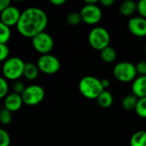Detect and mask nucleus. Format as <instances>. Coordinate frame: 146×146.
Wrapping results in <instances>:
<instances>
[{
	"instance_id": "obj_10",
	"label": "nucleus",
	"mask_w": 146,
	"mask_h": 146,
	"mask_svg": "<svg viewBox=\"0 0 146 146\" xmlns=\"http://www.w3.org/2000/svg\"><path fill=\"white\" fill-rule=\"evenodd\" d=\"M129 32L139 38L146 37V19L142 16L132 17L127 23Z\"/></svg>"
},
{
	"instance_id": "obj_29",
	"label": "nucleus",
	"mask_w": 146,
	"mask_h": 146,
	"mask_svg": "<svg viewBox=\"0 0 146 146\" xmlns=\"http://www.w3.org/2000/svg\"><path fill=\"white\" fill-rule=\"evenodd\" d=\"M138 9L137 11L139 14V16H142L146 19V0H140L137 3Z\"/></svg>"
},
{
	"instance_id": "obj_9",
	"label": "nucleus",
	"mask_w": 146,
	"mask_h": 146,
	"mask_svg": "<svg viewBox=\"0 0 146 146\" xmlns=\"http://www.w3.org/2000/svg\"><path fill=\"white\" fill-rule=\"evenodd\" d=\"M80 15L82 21L88 25H96L103 17L102 9L97 4H85L80 10Z\"/></svg>"
},
{
	"instance_id": "obj_26",
	"label": "nucleus",
	"mask_w": 146,
	"mask_h": 146,
	"mask_svg": "<svg viewBox=\"0 0 146 146\" xmlns=\"http://www.w3.org/2000/svg\"><path fill=\"white\" fill-rule=\"evenodd\" d=\"M9 48L5 44H0V61L4 62L9 57Z\"/></svg>"
},
{
	"instance_id": "obj_25",
	"label": "nucleus",
	"mask_w": 146,
	"mask_h": 146,
	"mask_svg": "<svg viewBox=\"0 0 146 146\" xmlns=\"http://www.w3.org/2000/svg\"><path fill=\"white\" fill-rule=\"evenodd\" d=\"M9 92V85L7 80L3 77L0 79V98H4L8 95Z\"/></svg>"
},
{
	"instance_id": "obj_33",
	"label": "nucleus",
	"mask_w": 146,
	"mask_h": 146,
	"mask_svg": "<svg viewBox=\"0 0 146 146\" xmlns=\"http://www.w3.org/2000/svg\"><path fill=\"white\" fill-rule=\"evenodd\" d=\"M50 3L53 4V5H56V6H60V5H62L66 3V0H50Z\"/></svg>"
},
{
	"instance_id": "obj_34",
	"label": "nucleus",
	"mask_w": 146,
	"mask_h": 146,
	"mask_svg": "<svg viewBox=\"0 0 146 146\" xmlns=\"http://www.w3.org/2000/svg\"><path fill=\"white\" fill-rule=\"evenodd\" d=\"M98 0H85V3L86 4H90V5H92V4H97L98 3Z\"/></svg>"
},
{
	"instance_id": "obj_32",
	"label": "nucleus",
	"mask_w": 146,
	"mask_h": 146,
	"mask_svg": "<svg viewBox=\"0 0 146 146\" xmlns=\"http://www.w3.org/2000/svg\"><path fill=\"white\" fill-rule=\"evenodd\" d=\"M101 84H102V86H103V88L104 90L107 89V88H109L110 86V80L108 79H103V80H101Z\"/></svg>"
},
{
	"instance_id": "obj_6",
	"label": "nucleus",
	"mask_w": 146,
	"mask_h": 146,
	"mask_svg": "<svg viewBox=\"0 0 146 146\" xmlns=\"http://www.w3.org/2000/svg\"><path fill=\"white\" fill-rule=\"evenodd\" d=\"M44 90L38 85H31L27 86L21 94L23 104L28 106H35L39 104L44 98Z\"/></svg>"
},
{
	"instance_id": "obj_16",
	"label": "nucleus",
	"mask_w": 146,
	"mask_h": 146,
	"mask_svg": "<svg viewBox=\"0 0 146 146\" xmlns=\"http://www.w3.org/2000/svg\"><path fill=\"white\" fill-rule=\"evenodd\" d=\"M97 102L100 107L107 109V108H110L113 104L114 98L110 92L104 90L97 98Z\"/></svg>"
},
{
	"instance_id": "obj_7",
	"label": "nucleus",
	"mask_w": 146,
	"mask_h": 146,
	"mask_svg": "<svg viewBox=\"0 0 146 146\" xmlns=\"http://www.w3.org/2000/svg\"><path fill=\"white\" fill-rule=\"evenodd\" d=\"M37 66L39 71L46 74H54L61 68V62L59 59L51 54L41 55L38 61Z\"/></svg>"
},
{
	"instance_id": "obj_21",
	"label": "nucleus",
	"mask_w": 146,
	"mask_h": 146,
	"mask_svg": "<svg viewBox=\"0 0 146 146\" xmlns=\"http://www.w3.org/2000/svg\"><path fill=\"white\" fill-rule=\"evenodd\" d=\"M66 21L71 26L79 25L82 21V17H81L80 12H75V11H74V12L69 13L67 15Z\"/></svg>"
},
{
	"instance_id": "obj_13",
	"label": "nucleus",
	"mask_w": 146,
	"mask_h": 146,
	"mask_svg": "<svg viewBox=\"0 0 146 146\" xmlns=\"http://www.w3.org/2000/svg\"><path fill=\"white\" fill-rule=\"evenodd\" d=\"M132 93L138 98L146 97V76H138L132 84Z\"/></svg>"
},
{
	"instance_id": "obj_1",
	"label": "nucleus",
	"mask_w": 146,
	"mask_h": 146,
	"mask_svg": "<svg viewBox=\"0 0 146 146\" xmlns=\"http://www.w3.org/2000/svg\"><path fill=\"white\" fill-rule=\"evenodd\" d=\"M47 24L48 16L43 9L38 7H29L21 12L16 29L21 36L33 38L44 32Z\"/></svg>"
},
{
	"instance_id": "obj_15",
	"label": "nucleus",
	"mask_w": 146,
	"mask_h": 146,
	"mask_svg": "<svg viewBox=\"0 0 146 146\" xmlns=\"http://www.w3.org/2000/svg\"><path fill=\"white\" fill-rule=\"evenodd\" d=\"M38 72H39V69L37 64H34L32 62H27L25 65L23 76L25 77V79L28 80H34L35 79H37L38 75Z\"/></svg>"
},
{
	"instance_id": "obj_31",
	"label": "nucleus",
	"mask_w": 146,
	"mask_h": 146,
	"mask_svg": "<svg viewBox=\"0 0 146 146\" xmlns=\"http://www.w3.org/2000/svg\"><path fill=\"white\" fill-rule=\"evenodd\" d=\"M99 3L104 7H110L115 3L114 0H100Z\"/></svg>"
},
{
	"instance_id": "obj_23",
	"label": "nucleus",
	"mask_w": 146,
	"mask_h": 146,
	"mask_svg": "<svg viewBox=\"0 0 146 146\" xmlns=\"http://www.w3.org/2000/svg\"><path fill=\"white\" fill-rule=\"evenodd\" d=\"M12 121V112L4 107L0 110V121L3 125H8Z\"/></svg>"
},
{
	"instance_id": "obj_14",
	"label": "nucleus",
	"mask_w": 146,
	"mask_h": 146,
	"mask_svg": "<svg viewBox=\"0 0 146 146\" xmlns=\"http://www.w3.org/2000/svg\"><path fill=\"white\" fill-rule=\"evenodd\" d=\"M138 9V4L133 0H127L121 3L119 7L120 13L124 16L133 15Z\"/></svg>"
},
{
	"instance_id": "obj_8",
	"label": "nucleus",
	"mask_w": 146,
	"mask_h": 146,
	"mask_svg": "<svg viewBox=\"0 0 146 146\" xmlns=\"http://www.w3.org/2000/svg\"><path fill=\"white\" fill-rule=\"evenodd\" d=\"M33 47L41 55L50 54L54 48V40L50 33L43 32L32 38Z\"/></svg>"
},
{
	"instance_id": "obj_22",
	"label": "nucleus",
	"mask_w": 146,
	"mask_h": 146,
	"mask_svg": "<svg viewBox=\"0 0 146 146\" xmlns=\"http://www.w3.org/2000/svg\"><path fill=\"white\" fill-rule=\"evenodd\" d=\"M135 112L139 117L146 119V97L139 98V101L135 109Z\"/></svg>"
},
{
	"instance_id": "obj_20",
	"label": "nucleus",
	"mask_w": 146,
	"mask_h": 146,
	"mask_svg": "<svg viewBox=\"0 0 146 146\" xmlns=\"http://www.w3.org/2000/svg\"><path fill=\"white\" fill-rule=\"evenodd\" d=\"M10 37H11L10 27L4 25L3 23H0V44H7Z\"/></svg>"
},
{
	"instance_id": "obj_11",
	"label": "nucleus",
	"mask_w": 146,
	"mask_h": 146,
	"mask_svg": "<svg viewBox=\"0 0 146 146\" xmlns=\"http://www.w3.org/2000/svg\"><path fill=\"white\" fill-rule=\"evenodd\" d=\"M21 15V12L15 6L10 5L1 12V23L8 27L16 26Z\"/></svg>"
},
{
	"instance_id": "obj_2",
	"label": "nucleus",
	"mask_w": 146,
	"mask_h": 146,
	"mask_svg": "<svg viewBox=\"0 0 146 146\" xmlns=\"http://www.w3.org/2000/svg\"><path fill=\"white\" fill-rule=\"evenodd\" d=\"M78 87L81 95L91 100L97 99L104 91L101 84V80L92 75H86L81 78Z\"/></svg>"
},
{
	"instance_id": "obj_3",
	"label": "nucleus",
	"mask_w": 146,
	"mask_h": 146,
	"mask_svg": "<svg viewBox=\"0 0 146 146\" xmlns=\"http://www.w3.org/2000/svg\"><path fill=\"white\" fill-rule=\"evenodd\" d=\"M26 62L22 59L17 56L8 58L3 62L2 67V72L3 78L9 80H18L23 76Z\"/></svg>"
},
{
	"instance_id": "obj_18",
	"label": "nucleus",
	"mask_w": 146,
	"mask_h": 146,
	"mask_svg": "<svg viewBox=\"0 0 146 146\" xmlns=\"http://www.w3.org/2000/svg\"><path fill=\"white\" fill-rule=\"evenodd\" d=\"M100 56L104 62L112 63L115 61L117 57V53H116V50L113 47L108 46L100 51Z\"/></svg>"
},
{
	"instance_id": "obj_5",
	"label": "nucleus",
	"mask_w": 146,
	"mask_h": 146,
	"mask_svg": "<svg viewBox=\"0 0 146 146\" xmlns=\"http://www.w3.org/2000/svg\"><path fill=\"white\" fill-rule=\"evenodd\" d=\"M137 74L136 66L130 62H120L116 63L113 68V75L121 82H133L138 77Z\"/></svg>"
},
{
	"instance_id": "obj_19",
	"label": "nucleus",
	"mask_w": 146,
	"mask_h": 146,
	"mask_svg": "<svg viewBox=\"0 0 146 146\" xmlns=\"http://www.w3.org/2000/svg\"><path fill=\"white\" fill-rule=\"evenodd\" d=\"M130 146H146V131H137L130 139Z\"/></svg>"
},
{
	"instance_id": "obj_30",
	"label": "nucleus",
	"mask_w": 146,
	"mask_h": 146,
	"mask_svg": "<svg viewBox=\"0 0 146 146\" xmlns=\"http://www.w3.org/2000/svg\"><path fill=\"white\" fill-rule=\"evenodd\" d=\"M10 6V1L9 0H1L0 1V11H3L7 8Z\"/></svg>"
},
{
	"instance_id": "obj_24",
	"label": "nucleus",
	"mask_w": 146,
	"mask_h": 146,
	"mask_svg": "<svg viewBox=\"0 0 146 146\" xmlns=\"http://www.w3.org/2000/svg\"><path fill=\"white\" fill-rule=\"evenodd\" d=\"M10 137L9 133L4 129H0V146H9Z\"/></svg>"
},
{
	"instance_id": "obj_35",
	"label": "nucleus",
	"mask_w": 146,
	"mask_h": 146,
	"mask_svg": "<svg viewBox=\"0 0 146 146\" xmlns=\"http://www.w3.org/2000/svg\"><path fill=\"white\" fill-rule=\"evenodd\" d=\"M145 54H146V44H145Z\"/></svg>"
},
{
	"instance_id": "obj_12",
	"label": "nucleus",
	"mask_w": 146,
	"mask_h": 146,
	"mask_svg": "<svg viewBox=\"0 0 146 146\" xmlns=\"http://www.w3.org/2000/svg\"><path fill=\"white\" fill-rule=\"evenodd\" d=\"M23 104V100L21 95L16 94L15 92L8 94L3 98V107L11 112L18 111Z\"/></svg>"
},
{
	"instance_id": "obj_27",
	"label": "nucleus",
	"mask_w": 146,
	"mask_h": 146,
	"mask_svg": "<svg viewBox=\"0 0 146 146\" xmlns=\"http://www.w3.org/2000/svg\"><path fill=\"white\" fill-rule=\"evenodd\" d=\"M26 88H27V87L25 86L24 83L21 82V81H20V80L15 81V83H14L13 86H12L13 92H15V93H16V94H19V95H21V94L24 92V91H25Z\"/></svg>"
},
{
	"instance_id": "obj_17",
	"label": "nucleus",
	"mask_w": 146,
	"mask_h": 146,
	"mask_svg": "<svg viewBox=\"0 0 146 146\" xmlns=\"http://www.w3.org/2000/svg\"><path fill=\"white\" fill-rule=\"evenodd\" d=\"M138 101H139V98L133 93L127 94L123 98L121 101V105L123 109L126 110L127 111L135 110Z\"/></svg>"
},
{
	"instance_id": "obj_28",
	"label": "nucleus",
	"mask_w": 146,
	"mask_h": 146,
	"mask_svg": "<svg viewBox=\"0 0 146 146\" xmlns=\"http://www.w3.org/2000/svg\"><path fill=\"white\" fill-rule=\"evenodd\" d=\"M137 73L139 76H146V61H139L137 64H135Z\"/></svg>"
},
{
	"instance_id": "obj_4",
	"label": "nucleus",
	"mask_w": 146,
	"mask_h": 146,
	"mask_svg": "<svg viewBox=\"0 0 146 146\" xmlns=\"http://www.w3.org/2000/svg\"><path fill=\"white\" fill-rule=\"evenodd\" d=\"M88 41L94 50L101 51L110 46V35L106 28L103 27H96L90 31Z\"/></svg>"
}]
</instances>
